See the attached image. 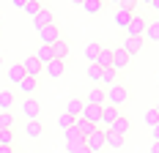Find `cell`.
Returning <instances> with one entry per match:
<instances>
[{
  "mask_svg": "<svg viewBox=\"0 0 159 153\" xmlns=\"http://www.w3.org/2000/svg\"><path fill=\"white\" fill-rule=\"evenodd\" d=\"M104 96H107V104H110V107H118V109H121L129 98H132L129 88H126V85H121V82H115L112 88H107V90H104Z\"/></svg>",
  "mask_w": 159,
  "mask_h": 153,
  "instance_id": "cell-1",
  "label": "cell"
},
{
  "mask_svg": "<svg viewBox=\"0 0 159 153\" xmlns=\"http://www.w3.org/2000/svg\"><path fill=\"white\" fill-rule=\"evenodd\" d=\"M145 46V38L143 36H126L124 38V44H121V49L126 52L129 58H134V55H140V49Z\"/></svg>",
  "mask_w": 159,
  "mask_h": 153,
  "instance_id": "cell-2",
  "label": "cell"
},
{
  "mask_svg": "<svg viewBox=\"0 0 159 153\" xmlns=\"http://www.w3.org/2000/svg\"><path fill=\"white\" fill-rule=\"evenodd\" d=\"M104 139H107V131H104V129H96L91 137H85V148H88L91 153H99L102 148H107Z\"/></svg>",
  "mask_w": 159,
  "mask_h": 153,
  "instance_id": "cell-3",
  "label": "cell"
},
{
  "mask_svg": "<svg viewBox=\"0 0 159 153\" xmlns=\"http://www.w3.org/2000/svg\"><path fill=\"white\" fill-rule=\"evenodd\" d=\"M39 38H41V44L52 46L58 38H61V30H58V25L52 22V25H44V28H39Z\"/></svg>",
  "mask_w": 159,
  "mask_h": 153,
  "instance_id": "cell-4",
  "label": "cell"
},
{
  "mask_svg": "<svg viewBox=\"0 0 159 153\" xmlns=\"http://www.w3.org/2000/svg\"><path fill=\"white\" fill-rule=\"evenodd\" d=\"M121 115H124V112H121L118 107H110V104H104V107H102V120H99V126H104V131H107V129H110V126L118 120Z\"/></svg>",
  "mask_w": 159,
  "mask_h": 153,
  "instance_id": "cell-5",
  "label": "cell"
},
{
  "mask_svg": "<svg viewBox=\"0 0 159 153\" xmlns=\"http://www.w3.org/2000/svg\"><path fill=\"white\" fill-rule=\"evenodd\" d=\"M145 25H148V19L140 16V14H134L132 19H129V25L124 28V30H126V36H143V33H145Z\"/></svg>",
  "mask_w": 159,
  "mask_h": 153,
  "instance_id": "cell-6",
  "label": "cell"
},
{
  "mask_svg": "<svg viewBox=\"0 0 159 153\" xmlns=\"http://www.w3.org/2000/svg\"><path fill=\"white\" fill-rule=\"evenodd\" d=\"M39 112H41V104H39L36 98L28 96V98L22 101V115H25L28 120H39Z\"/></svg>",
  "mask_w": 159,
  "mask_h": 153,
  "instance_id": "cell-7",
  "label": "cell"
},
{
  "mask_svg": "<svg viewBox=\"0 0 159 153\" xmlns=\"http://www.w3.org/2000/svg\"><path fill=\"white\" fill-rule=\"evenodd\" d=\"M22 68H25V76H33V79H39V76H41V71H44V66L36 60L33 55L22 60Z\"/></svg>",
  "mask_w": 159,
  "mask_h": 153,
  "instance_id": "cell-8",
  "label": "cell"
},
{
  "mask_svg": "<svg viewBox=\"0 0 159 153\" xmlns=\"http://www.w3.org/2000/svg\"><path fill=\"white\" fill-rule=\"evenodd\" d=\"M80 118L88 123H93V126H99V120H102V107H93V104H85L82 107V112H80Z\"/></svg>",
  "mask_w": 159,
  "mask_h": 153,
  "instance_id": "cell-9",
  "label": "cell"
},
{
  "mask_svg": "<svg viewBox=\"0 0 159 153\" xmlns=\"http://www.w3.org/2000/svg\"><path fill=\"white\" fill-rule=\"evenodd\" d=\"M129 60H132V58H129V55L124 52V49H121V46H112V68H115V71L126 68Z\"/></svg>",
  "mask_w": 159,
  "mask_h": 153,
  "instance_id": "cell-10",
  "label": "cell"
},
{
  "mask_svg": "<svg viewBox=\"0 0 159 153\" xmlns=\"http://www.w3.org/2000/svg\"><path fill=\"white\" fill-rule=\"evenodd\" d=\"M44 71H47L52 79H61L63 71H66V60H55V58H52L49 63H44Z\"/></svg>",
  "mask_w": 159,
  "mask_h": 153,
  "instance_id": "cell-11",
  "label": "cell"
},
{
  "mask_svg": "<svg viewBox=\"0 0 159 153\" xmlns=\"http://www.w3.org/2000/svg\"><path fill=\"white\" fill-rule=\"evenodd\" d=\"M85 104H93V107H104L107 104V96L102 88H93V90H88V98H85Z\"/></svg>",
  "mask_w": 159,
  "mask_h": 153,
  "instance_id": "cell-12",
  "label": "cell"
},
{
  "mask_svg": "<svg viewBox=\"0 0 159 153\" xmlns=\"http://www.w3.org/2000/svg\"><path fill=\"white\" fill-rule=\"evenodd\" d=\"M129 129H132L129 118H126V115H121V118H118V120L112 123V126L107 129V131H112V134H121V137H126V134H129Z\"/></svg>",
  "mask_w": 159,
  "mask_h": 153,
  "instance_id": "cell-13",
  "label": "cell"
},
{
  "mask_svg": "<svg viewBox=\"0 0 159 153\" xmlns=\"http://www.w3.org/2000/svg\"><path fill=\"white\" fill-rule=\"evenodd\" d=\"M99 126H93V123H88V120H82V118H74V131H77L80 137H91Z\"/></svg>",
  "mask_w": 159,
  "mask_h": 153,
  "instance_id": "cell-14",
  "label": "cell"
},
{
  "mask_svg": "<svg viewBox=\"0 0 159 153\" xmlns=\"http://www.w3.org/2000/svg\"><path fill=\"white\" fill-rule=\"evenodd\" d=\"M66 55H69V41L61 36V38L52 44V58H55V60H66Z\"/></svg>",
  "mask_w": 159,
  "mask_h": 153,
  "instance_id": "cell-15",
  "label": "cell"
},
{
  "mask_svg": "<svg viewBox=\"0 0 159 153\" xmlns=\"http://www.w3.org/2000/svg\"><path fill=\"white\" fill-rule=\"evenodd\" d=\"M52 22H55V16H52V11H49V8H41L39 14L33 16V25H36V30H39V28H44V25H52Z\"/></svg>",
  "mask_w": 159,
  "mask_h": 153,
  "instance_id": "cell-16",
  "label": "cell"
},
{
  "mask_svg": "<svg viewBox=\"0 0 159 153\" xmlns=\"http://www.w3.org/2000/svg\"><path fill=\"white\" fill-rule=\"evenodd\" d=\"M96 66H99V68H110L112 66V46H102V49H99Z\"/></svg>",
  "mask_w": 159,
  "mask_h": 153,
  "instance_id": "cell-17",
  "label": "cell"
},
{
  "mask_svg": "<svg viewBox=\"0 0 159 153\" xmlns=\"http://www.w3.org/2000/svg\"><path fill=\"white\" fill-rule=\"evenodd\" d=\"M6 76H8V82H11V85H19V82H22V76H25V68H22V63H14V66L6 71Z\"/></svg>",
  "mask_w": 159,
  "mask_h": 153,
  "instance_id": "cell-18",
  "label": "cell"
},
{
  "mask_svg": "<svg viewBox=\"0 0 159 153\" xmlns=\"http://www.w3.org/2000/svg\"><path fill=\"white\" fill-rule=\"evenodd\" d=\"M82 107H85V101H82V98H69V101H66V115H71V118H80Z\"/></svg>",
  "mask_w": 159,
  "mask_h": 153,
  "instance_id": "cell-19",
  "label": "cell"
},
{
  "mask_svg": "<svg viewBox=\"0 0 159 153\" xmlns=\"http://www.w3.org/2000/svg\"><path fill=\"white\" fill-rule=\"evenodd\" d=\"M14 107V90H0V112H11Z\"/></svg>",
  "mask_w": 159,
  "mask_h": 153,
  "instance_id": "cell-20",
  "label": "cell"
},
{
  "mask_svg": "<svg viewBox=\"0 0 159 153\" xmlns=\"http://www.w3.org/2000/svg\"><path fill=\"white\" fill-rule=\"evenodd\" d=\"M132 11H126V8H124V6H118V8H115V25H118V28H126L129 25V19H132Z\"/></svg>",
  "mask_w": 159,
  "mask_h": 153,
  "instance_id": "cell-21",
  "label": "cell"
},
{
  "mask_svg": "<svg viewBox=\"0 0 159 153\" xmlns=\"http://www.w3.org/2000/svg\"><path fill=\"white\" fill-rule=\"evenodd\" d=\"M99 82H102V85H107V88H112V85H115V82H118V71H115V68H102V79H99Z\"/></svg>",
  "mask_w": 159,
  "mask_h": 153,
  "instance_id": "cell-22",
  "label": "cell"
},
{
  "mask_svg": "<svg viewBox=\"0 0 159 153\" xmlns=\"http://www.w3.org/2000/svg\"><path fill=\"white\" fill-rule=\"evenodd\" d=\"M33 58H36V60L41 63V66H44V63H49V60H52V46L41 44L39 49H36V55H33Z\"/></svg>",
  "mask_w": 159,
  "mask_h": 153,
  "instance_id": "cell-23",
  "label": "cell"
},
{
  "mask_svg": "<svg viewBox=\"0 0 159 153\" xmlns=\"http://www.w3.org/2000/svg\"><path fill=\"white\" fill-rule=\"evenodd\" d=\"M124 142H126V137H121V134H112V131H107V139H104V145H107V148L118 151V148H124Z\"/></svg>",
  "mask_w": 159,
  "mask_h": 153,
  "instance_id": "cell-24",
  "label": "cell"
},
{
  "mask_svg": "<svg viewBox=\"0 0 159 153\" xmlns=\"http://www.w3.org/2000/svg\"><path fill=\"white\" fill-rule=\"evenodd\" d=\"M143 38H148V41H159V19H154V22H148V25H145Z\"/></svg>",
  "mask_w": 159,
  "mask_h": 153,
  "instance_id": "cell-25",
  "label": "cell"
},
{
  "mask_svg": "<svg viewBox=\"0 0 159 153\" xmlns=\"http://www.w3.org/2000/svg\"><path fill=\"white\" fill-rule=\"evenodd\" d=\"M36 85H39V79H33V76H22V82H19L16 88L25 93V96H30V93L36 90Z\"/></svg>",
  "mask_w": 159,
  "mask_h": 153,
  "instance_id": "cell-26",
  "label": "cell"
},
{
  "mask_svg": "<svg viewBox=\"0 0 159 153\" xmlns=\"http://www.w3.org/2000/svg\"><path fill=\"white\" fill-rule=\"evenodd\" d=\"M25 134L36 139V137H41V134H44V126H41L39 120H28V126H25Z\"/></svg>",
  "mask_w": 159,
  "mask_h": 153,
  "instance_id": "cell-27",
  "label": "cell"
},
{
  "mask_svg": "<svg viewBox=\"0 0 159 153\" xmlns=\"http://www.w3.org/2000/svg\"><path fill=\"white\" fill-rule=\"evenodd\" d=\"M102 6H104L102 0H82V11H85V14H99Z\"/></svg>",
  "mask_w": 159,
  "mask_h": 153,
  "instance_id": "cell-28",
  "label": "cell"
},
{
  "mask_svg": "<svg viewBox=\"0 0 159 153\" xmlns=\"http://www.w3.org/2000/svg\"><path fill=\"white\" fill-rule=\"evenodd\" d=\"M0 131H14V115L11 112H0Z\"/></svg>",
  "mask_w": 159,
  "mask_h": 153,
  "instance_id": "cell-29",
  "label": "cell"
},
{
  "mask_svg": "<svg viewBox=\"0 0 159 153\" xmlns=\"http://www.w3.org/2000/svg\"><path fill=\"white\" fill-rule=\"evenodd\" d=\"M99 49H102V44H99V41H91V44L85 46V58H88V63H96V58H99Z\"/></svg>",
  "mask_w": 159,
  "mask_h": 153,
  "instance_id": "cell-30",
  "label": "cell"
},
{
  "mask_svg": "<svg viewBox=\"0 0 159 153\" xmlns=\"http://www.w3.org/2000/svg\"><path fill=\"white\" fill-rule=\"evenodd\" d=\"M41 8H44V3H33V0H28L22 11H25V14H28V16H36V14H39V11H41Z\"/></svg>",
  "mask_w": 159,
  "mask_h": 153,
  "instance_id": "cell-31",
  "label": "cell"
},
{
  "mask_svg": "<svg viewBox=\"0 0 159 153\" xmlns=\"http://www.w3.org/2000/svg\"><path fill=\"white\" fill-rule=\"evenodd\" d=\"M58 126H61V129H63V131H69V129H74V118H71V115H61V118H58Z\"/></svg>",
  "mask_w": 159,
  "mask_h": 153,
  "instance_id": "cell-32",
  "label": "cell"
},
{
  "mask_svg": "<svg viewBox=\"0 0 159 153\" xmlns=\"http://www.w3.org/2000/svg\"><path fill=\"white\" fill-rule=\"evenodd\" d=\"M88 79H91V82H99V79H102V68H99L96 63L88 66Z\"/></svg>",
  "mask_w": 159,
  "mask_h": 153,
  "instance_id": "cell-33",
  "label": "cell"
},
{
  "mask_svg": "<svg viewBox=\"0 0 159 153\" xmlns=\"http://www.w3.org/2000/svg\"><path fill=\"white\" fill-rule=\"evenodd\" d=\"M0 145L14 148V131H0Z\"/></svg>",
  "mask_w": 159,
  "mask_h": 153,
  "instance_id": "cell-34",
  "label": "cell"
},
{
  "mask_svg": "<svg viewBox=\"0 0 159 153\" xmlns=\"http://www.w3.org/2000/svg\"><path fill=\"white\" fill-rule=\"evenodd\" d=\"M145 123H148V126L159 123V115H157V109H148V112H145Z\"/></svg>",
  "mask_w": 159,
  "mask_h": 153,
  "instance_id": "cell-35",
  "label": "cell"
},
{
  "mask_svg": "<svg viewBox=\"0 0 159 153\" xmlns=\"http://www.w3.org/2000/svg\"><path fill=\"white\" fill-rule=\"evenodd\" d=\"M121 6H124L126 11H132V14H134V8H137V0H124Z\"/></svg>",
  "mask_w": 159,
  "mask_h": 153,
  "instance_id": "cell-36",
  "label": "cell"
},
{
  "mask_svg": "<svg viewBox=\"0 0 159 153\" xmlns=\"http://www.w3.org/2000/svg\"><path fill=\"white\" fill-rule=\"evenodd\" d=\"M151 131H154V142H159V123H154V126H151Z\"/></svg>",
  "mask_w": 159,
  "mask_h": 153,
  "instance_id": "cell-37",
  "label": "cell"
},
{
  "mask_svg": "<svg viewBox=\"0 0 159 153\" xmlns=\"http://www.w3.org/2000/svg\"><path fill=\"white\" fill-rule=\"evenodd\" d=\"M11 3H14L16 8H25V3H28V0H11Z\"/></svg>",
  "mask_w": 159,
  "mask_h": 153,
  "instance_id": "cell-38",
  "label": "cell"
},
{
  "mask_svg": "<svg viewBox=\"0 0 159 153\" xmlns=\"http://www.w3.org/2000/svg\"><path fill=\"white\" fill-rule=\"evenodd\" d=\"M0 153H14V148H8V145H0Z\"/></svg>",
  "mask_w": 159,
  "mask_h": 153,
  "instance_id": "cell-39",
  "label": "cell"
},
{
  "mask_svg": "<svg viewBox=\"0 0 159 153\" xmlns=\"http://www.w3.org/2000/svg\"><path fill=\"white\" fill-rule=\"evenodd\" d=\"M151 8H154V11H159V0H151Z\"/></svg>",
  "mask_w": 159,
  "mask_h": 153,
  "instance_id": "cell-40",
  "label": "cell"
},
{
  "mask_svg": "<svg viewBox=\"0 0 159 153\" xmlns=\"http://www.w3.org/2000/svg\"><path fill=\"white\" fill-rule=\"evenodd\" d=\"M151 153H159V142H154V145H151Z\"/></svg>",
  "mask_w": 159,
  "mask_h": 153,
  "instance_id": "cell-41",
  "label": "cell"
},
{
  "mask_svg": "<svg viewBox=\"0 0 159 153\" xmlns=\"http://www.w3.org/2000/svg\"><path fill=\"white\" fill-rule=\"evenodd\" d=\"M110 3H115V6H121V3H124V0H110Z\"/></svg>",
  "mask_w": 159,
  "mask_h": 153,
  "instance_id": "cell-42",
  "label": "cell"
},
{
  "mask_svg": "<svg viewBox=\"0 0 159 153\" xmlns=\"http://www.w3.org/2000/svg\"><path fill=\"white\" fill-rule=\"evenodd\" d=\"M137 3H148V6H151V0H137Z\"/></svg>",
  "mask_w": 159,
  "mask_h": 153,
  "instance_id": "cell-43",
  "label": "cell"
},
{
  "mask_svg": "<svg viewBox=\"0 0 159 153\" xmlns=\"http://www.w3.org/2000/svg\"><path fill=\"white\" fill-rule=\"evenodd\" d=\"M71 3H77V6H82V0H71Z\"/></svg>",
  "mask_w": 159,
  "mask_h": 153,
  "instance_id": "cell-44",
  "label": "cell"
},
{
  "mask_svg": "<svg viewBox=\"0 0 159 153\" xmlns=\"http://www.w3.org/2000/svg\"><path fill=\"white\" fill-rule=\"evenodd\" d=\"M154 109H157V115H159V104H157V107H154Z\"/></svg>",
  "mask_w": 159,
  "mask_h": 153,
  "instance_id": "cell-45",
  "label": "cell"
},
{
  "mask_svg": "<svg viewBox=\"0 0 159 153\" xmlns=\"http://www.w3.org/2000/svg\"><path fill=\"white\" fill-rule=\"evenodd\" d=\"M33 3H41V0H33Z\"/></svg>",
  "mask_w": 159,
  "mask_h": 153,
  "instance_id": "cell-46",
  "label": "cell"
},
{
  "mask_svg": "<svg viewBox=\"0 0 159 153\" xmlns=\"http://www.w3.org/2000/svg\"><path fill=\"white\" fill-rule=\"evenodd\" d=\"M0 66H3V58H0Z\"/></svg>",
  "mask_w": 159,
  "mask_h": 153,
  "instance_id": "cell-47",
  "label": "cell"
},
{
  "mask_svg": "<svg viewBox=\"0 0 159 153\" xmlns=\"http://www.w3.org/2000/svg\"><path fill=\"white\" fill-rule=\"evenodd\" d=\"M0 19H3V16H0Z\"/></svg>",
  "mask_w": 159,
  "mask_h": 153,
  "instance_id": "cell-48",
  "label": "cell"
}]
</instances>
